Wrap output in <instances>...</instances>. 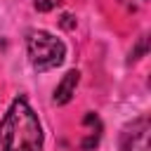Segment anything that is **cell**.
<instances>
[{"label":"cell","instance_id":"7a4b0ae2","mask_svg":"<svg viewBox=\"0 0 151 151\" xmlns=\"http://www.w3.org/2000/svg\"><path fill=\"white\" fill-rule=\"evenodd\" d=\"M26 50H28V59L38 73L57 68L66 57V45L47 31H31L26 38Z\"/></svg>","mask_w":151,"mask_h":151},{"label":"cell","instance_id":"6da1fadb","mask_svg":"<svg viewBox=\"0 0 151 151\" xmlns=\"http://www.w3.org/2000/svg\"><path fill=\"white\" fill-rule=\"evenodd\" d=\"M0 151H42V127L31 104L19 97L0 120Z\"/></svg>","mask_w":151,"mask_h":151},{"label":"cell","instance_id":"3957f363","mask_svg":"<svg viewBox=\"0 0 151 151\" xmlns=\"http://www.w3.org/2000/svg\"><path fill=\"white\" fill-rule=\"evenodd\" d=\"M149 134H151V120L149 116H139L123 127L118 146L120 151H151Z\"/></svg>","mask_w":151,"mask_h":151},{"label":"cell","instance_id":"277c9868","mask_svg":"<svg viewBox=\"0 0 151 151\" xmlns=\"http://www.w3.org/2000/svg\"><path fill=\"white\" fill-rule=\"evenodd\" d=\"M78 80H80V73L73 68V71H68L64 78H61V83L57 85V90H54V104H68L71 101V97L76 94V85H78Z\"/></svg>","mask_w":151,"mask_h":151},{"label":"cell","instance_id":"5b68a950","mask_svg":"<svg viewBox=\"0 0 151 151\" xmlns=\"http://www.w3.org/2000/svg\"><path fill=\"white\" fill-rule=\"evenodd\" d=\"M52 7H54V0H35V9H40V12H47Z\"/></svg>","mask_w":151,"mask_h":151}]
</instances>
